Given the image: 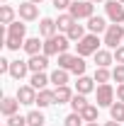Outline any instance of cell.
<instances>
[{
  "instance_id": "obj_15",
  "label": "cell",
  "mask_w": 124,
  "mask_h": 126,
  "mask_svg": "<svg viewBox=\"0 0 124 126\" xmlns=\"http://www.w3.org/2000/svg\"><path fill=\"white\" fill-rule=\"evenodd\" d=\"M78 19L73 15H71V12H61V15H59V19H56V27H59V34H68V29H71V27H73V24H76Z\"/></svg>"
},
{
  "instance_id": "obj_29",
  "label": "cell",
  "mask_w": 124,
  "mask_h": 126,
  "mask_svg": "<svg viewBox=\"0 0 124 126\" xmlns=\"http://www.w3.org/2000/svg\"><path fill=\"white\" fill-rule=\"evenodd\" d=\"M44 121H46V119H44V114H41V111H29V114H27V126H44Z\"/></svg>"
},
{
  "instance_id": "obj_18",
  "label": "cell",
  "mask_w": 124,
  "mask_h": 126,
  "mask_svg": "<svg viewBox=\"0 0 124 126\" xmlns=\"http://www.w3.org/2000/svg\"><path fill=\"white\" fill-rule=\"evenodd\" d=\"M107 22H105V17L100 15H93L90 19H88V29H90V34H100V32H107Z\"/></svg>"
},
{
  "instance_id": "obj_10",
  "label": "cell",
  "mask_w": 124,
  "mask_h": 126,
  "mask_svg": "<svg viewBox=\"0 0 124 126\" xmlns=\"http://www.w3.org/2000/svg\"><path fill=\"white\" fill-rule=\"evenodd\" d=\"M17 109H20V99H17V97H2V102H0L2 116H15Z\"/></svg>"
},
{
  "instance_id": "obj_7",
  "label": "cell",
  "mask_w": 124,
  "mask_h": 126,
  "mask_svg": "<svg viewBox=\"0 0 124 126\" xmlns=\"http://www.w3.org/2000/svg\"><path fill=\"white\" fill-rule=\"evenodd\" d=\"M17 15H20V19L22 22H34L37 17H39V5H34V2H22L20 5V10H17Z\"/></svg>"
},
{
  "instance_id": "obj_32",
  "label": "cell",
  "mask_w": 124,
  "mask_h": 126,
  "mask_svg": "<svg viewBox=\"0 0 124 126\" xmlns=\"http://www.w3.org/2000/svg\"><path fill=\"white\" fill-rule=\"evenodd\" d=\"M5 46L10 51H20V48H24V41L17 39V36H5Z\"/></svg>"
},
{
  "instance_id": "obj_46",
  "label": "cell",
  "mask_w": 124,
  "mask_h": 126,
  "mask_svg": "<svg viewBox=\"0 0 124 126\" xmlns=\"http://www.w3.org/2000/svg\"><path fill=\"white\" fill-rule=\"evenodd\" d=\"M5 126H7V124H5Z\"/></svg>"
},
{
  "instance_id": "obj_30",
  "label": "cell",
  "mask_w": 124,
  "mask_h": 126,
  "mask_svg": "<svg viewBox=\"0 0 124 126\" xmlns=\"http://www.w3.org/2000/svg\"><path fill=\"white\" fill-rule=\"evenodd\" d=\"M109 116H112L114 121H124V102H114V104L109 107Z\"/></svg>"
},
{
  "instance_id": "obj_39",
  "label": "cell",
  "mask_w": 124,
  "mask_h": 126,
  "mask_svg": "<svg viewBox=\"0 0 124 126\" xmlns=\"http://www.w3.org/2000/svg\"><path fill=\"white\" fill-rule=\"evenodd\" d=\"M117 99L124 102V82H122V85H117Z\"/></svg>"
},
{
  "instance_id": "obj_9",
  "label": "cell",
  "mask_w": 124,
  "mask_h": 126,
  "mask_svg": "<svg viewBox=\"0 0 124 126\" xmlns=\"http://www.w3.org/2000/svg\"><path fill=\"white\" fill-rule=\"evenodd\" d=\"M32 73H44L49 65V56L46 53H37V56H29V61H27Z\"/></svg>"
},
{
  "instance_id": "obj_41",
  "label": "cell",
  "mask_w": 124,
  "mask_h": 126,
  "mask_svg": "<svg viewBox=\"0 0 124 126\" xmlns=\"http://www.w3.org/2000/svg\"><path fill=\"white\" fill-rule=\"evenodd\" d=\"M85 126H100V124H97V121H88Z\"/></svg>"
},
{
  "instance_id": "obj_42",
  "label": "cell",
  "mask_w": 124,
  "mask_h": 126,
  "mask_svg": "<svg viewBox=\"0 0 124 126\" xmlns=\"http://www.w3.org/2000/svg\"><path fill=\"white\" fill-rule=\"evenodd\" d=\"M29 2H34V5H39V2H41V0H29Z\"/></svg>"
},
{
  "instance_id": "obj_44",
  "label": "cell",
  "mask_w": 124,
  "mask_h": 126,
  "mask_svg": "<svg viewBox=\"0 0 124 126\" xmlns=\"http://www.w3.org/2000/svg\"><path fill=\"white\" fill-rule=\"evenodd\" d=\"M2 2H7V0H2Z\"/></svg>"
},
{
  "instance_id": "obj_19",
  "label": "cell",
  "mask_w": 124,
  "mask_h": 126,
  "mask_svg": "<svg viewBox=\"0 0 124 126\" xmlns=\"http://www.w3.org/2000/svg\"><path fill=\"white\" fill-rule=\"evenodd\" d=\"M24 51L29 56H37L39 51H44V41L39 36H29V39H24Z\"/></svg>"
},
{
  "instance_id": "obj_5",
  "label": "cell",
  "mask_w": 124,
  "mask_h": 126,
  "mask_svg": "<svg viewBox=\"0 0 124 126\" xmlns=\"http://www.w3.org/2000/svg\"><path fill=\"white\" fill-rule=\"evenodd\" d=\"M114 97H117V90L105 82V85H97V90H95V99H97V107H112L114 104Z\"/></svg>"
},
{
  "instance_id": "obj_24",
  "label": "cell",
  "mask_w": 124,
  "mask_h": 126,
  "mask_svg": "<svg viewBox=\"0 0 124 126\" xmlns=\"http://www.w3.org/2000/svg\"><path fill=\"white\" fill-rule=\"evenodd\" d=\"M68 104H71V107H73V111H78V114H80V111L85 109V107H88V104H90V102H88V99H85V94H73V99H71V102H68Z\"/></svg>"
},
{
  "instance_id": "obj_31",
  "label": "cell",
  "mask_w": 124,
  "mask_h": 126,
  "mask_svg": "<svg viewBox=\"0 0 124 126\" xmlns=\"http://www.w3.org/2000/svg\"><path fill=\"white\" fill-rule=\"evenodd\" d=\"M76 56H78V53H76ZM85 68H88V65H85V61H83V56H78L76 63H73V68H71V73L80 78V75H85Z\"/></svg>"
},
{
  "instance_id": "obj_20",
  "label": "cell",
  "mask_w": 124,
  "mask_h": 126,
  "mask_svg": "<svg viewBox=\"0 0 124 126\" xmlns=\"http://www.w3.org/2000/svg\"><path fill=\"white\" fill-rule=\"evenodd\" d=\"M24 34H27V24L24 22H12V24H7V36H17V39H22L24 41Z\"/></svg>"
},
{
  "instance_id": "obj_16",
  "label": "cell",
  "mask_w": 124,
  "mask_h": 126,
  "mask_svg": "<svg viewBox=\"0 0 124 126\" xmlns=\"http://www.w3.org/2000/svg\"><path fill=\"white\" fill-rule=\"evenodd\" d=\"M37 104H39V109L56 104V94H54V90H39V92H37Z\"/></svg>"
},
{
  "instance_id": "obj_40",
  "label": "cell",
  "mask_w": 124,
  "mask_h": 126,
  "mask_svg": "<svg viewBox=\"0 0 124 126\" xmlns=\"http://www.w3.org/2000/svg\"><path fill=\"white\" fill-rule=\"evenodd\" d=\"M105 126H119V121H114V119H112V121H107Z\"/></svg>"
},
{
  "instance_id": "obj_36",
  "label": "cell",
  "mask_w": 124,
  "mask_h": 126,
  "mask_svg": "<svg viewBox=\"0 0 124 126\" xmlns=\"http://www.w3.org/2000/svg\"><path fill=\"white\" fill-rule=\"evenodd\" d=\"M71 5H73V0H54V7H56V10H61V12H68V10H71Z\"/></svg>"
},
{
  "instance_id": "obj_28",
  "label": "cell",
  "mask_w": 124,
  "mask_h": 126,
  "mask_svg": "<svg viewBox=\"0 0 124 126\" xmlns=\"http://www.w3.org/2000/svg\"><path fill=\"white\" fill-rule=\"evenodd\" d=\"M97 109H100V107H95V104H88L85 109L80 111L83 121H85V124H88V121H97Z\"/></svg>"
},
{
  "instance_id": "obj_12",
  "label": "cell",
  "mask_w": 124,
  "mask_h": 126,
  "mask_svg": "<svg viewBox=\"0 0 124 126\" xmlns=\"http://www.w3.org/2000/svg\"><path fill=\"white\" fill-rule=\"evenodd\" d=\"M93 90H97V87H95V78L80 75V78L76 80V92H78V94H90Z\"/></svg>"
},
{
  "instance_id": "obj_43",
  "label": "cell",
  "mask_w": 124,
  "mask_h": 126,
  "mask_svg": "<svg viewBox=\"0 0 124 126\" xmlns=\"http://www.w3.org/2000/svg\"><path fill=\"white\" fill-rule=\"evenodd\" d=\"M90 2H102V0H90Z\"/></svg>"
},
{
  "instance_id": "obj_37",
  "label": "cell",
  "mask_w": 124,
  "mask_h": 126,
  "mask_svg": "<svg viewBox=\"0 0 124 126\" xmlns=\"http://www.w3.org/2000/svg\"><path fill=\"white\" fill-rule=\"evenodd\" d=\"M112 53H114V63H122V65H124V46H119V48H114V51H112Z\"/></svg>"
},
{
  "instance_id": "obj_13",
  "label": "cell",
  "mask_w": 124,
  "mask_h": 126,
  "mask_svg": "<svg viewBox=\"0 0 124 126\" xmlns=\"http://www.w3.org/2000/svg\"><path fill=\"white\" fill-rule=\"evenodd\" d=\"M29 73V65H27V61H12L10 63V78H15V80H22L24 75Z\"/></svg>"
},
{
  "instance_id": "obj_33",
  "label": "cell",
  "mask_w": 124,
  "mask_h": 126,
  "mask_svg": "<svg viewBox=\"0 0 124 126\" xmlns=\"http://www.w3.org/2000/svg\"><path fill=\"white\" fill-rule=\"evenodd\" d=\"M63 126H83V116H80L78 111H73V114H68V116L63 119Z\"/></svg>"
},
{
  "instance_id": "obj_26",
  "label": "cell",
  "mask_w": 124,
  "mask_h": 126,
  "mask_svg": "<svg viewBox=\"0 0 124 126\" xmlns=\"http://www.w3.org/2000/svg\"><path fill=\"white\" fill-rule=\"evenodd\" d=\"M66 36H68L71 41H80V39L85 36V24H78V22H76V24L68 29V34H66Z\"/></svg>"
},
{
  "instance_id": "obj_25",
  "label": "cell",
  "mask_w": 124,
  "mask_h": 126,
  "mask_svg": "<svg viewBox=\"0 0 124 126\" xmlns=\"http://www.w3.org/2000/svg\"><path fill=\"white\" fill-rule=\"evenodd\" d=\"M78 56H73V53H59V68H63V70H71L73 68V63H76Z\"/></svg>"
},
{
  "instance_id": "obj_4",
  "label": "cell",
  "mask_w": 124,
  "mask_h": 126,
  "mask_svg": "<svg viewBox=\"0 0 124 126\" xmlns=\"http://www.w3.org/2000/svg\"><path fill=\"white\" fill-rule=\"evenodd\" d=\"M122 39H124V27H122V24H109L107 32H105V39H102V44H105L109 51H114V48H119Z\"/></svg>"
},
{
  "instance_id": "obj_6",
  "label": "cell",
  "mask_w": 124,
  "mask_h": 126,
  "mask_svg": "<svg viewBox=\"0 0 124 126\" xmlns=\"http://www.w3.org/2000/svg\"><path fill=\"white\" fill-rule=\"evenodd\" d=\"M105 12H107V19L112 24H122L124 22V5L119 0H107L105 2Z\"/></svg>"
},
{
  "instance_id": "obj_22",
  "label": "cell",
  "mask_w": 124,
  "mask_h": 126,
  "mask_svg": "<svg viewBox=\"0 0 124 126\" xmlns=\"http://www.w3.org/2000/svg\"><path fill=\"white\" fill-rule=\"evenodd\" d=\"M68 78H71V70H63V68H56V70L51 73V82H54L56 87L68 85Z\"/></svg>"
},
{
  "instance_id": "obj_8",
  "label": "cell",
  "mask_w": 124,
  "mask_h": 126,
  "mask_svg": "<svg viewBox=\"0 0 124 126\" xmlns=\"http://www.w3.org/2000/svg\"><path fill=\"white\" fill-rule=\"evenodd\" d=\"M17 99H20V104H37V90L32 87V85H20L17 87Z\"/></svg>"
},
{
  "instance_id": "obj_35",
  "label": "cell",
  "mask_w": 124,
  "mask_h": 126,
  "mask_svg": "<svg viewBox=\"0 0 124 126\" xmlns=\"http://www.w3.org/2000/svg\"><path fill=\"white\" fill-rule=\"evenodd\" d=\"M112 78L117 80L119 85L124 82V65H122V63H117V65H114V70H112Z\"/></svg>"
},
{
  "instance_id": "obj_38",
  "label": "cell",
  "mask_w": 124,
  "mask_h": 126,
  "mask_svg": "<svg viewBox=\"0 0 124 126\" xmlns=\"http://www.w3.org/2000/svg\"><path fill=\"white\" fill-rule=\"evenodd\" d=\"M10 63H12V61H7V58H0V73H10Z\"/></svg>"
},
{
  "instance_id": "obj_23",
  "label": "cell",
  "mask_w": 124,
  "mask_h": 126,
  "mask_svg": "<svg viewBox=\"0 0 124 126\" xmlns=\"http://www.w3.org/2000/svg\"><path fill=\"white\" fill-rule=\"evenodd\" d=\"M15 15L17 12L10 5H2V7H0V24H12V22H15Z\"/></svg>"
},
{
  "instance_id": "obj_34",
  "label": "cell",
  "mask_w": 124,
  "mask_h": 126,
  "mask_svg": "<svg viewBox=\"0 0 124 126\" xmlns=\"http://www.w3.org/2000/svg\"><path fill=\"white\" fill-rule=\"evenodd\" d=\"M7 126H27V116H20V114L7 116Z\"/></svg>"
},
{
  "instance_id": "obj_21",
  "label": "cell",
  "mask_w": 124,
  "mask_h": 126,
  "mask_svg": "<svg viewBox=\"0 0 124 126\" xmlns=\"http://www.w3.org/2000/svg\"><path fill=\"white\" fill-rule=\"evenodd\" d=\"M54 94H56V104H66V102H71V99H73V90H71L68 85L56 87V90H54Z\"/></svg>"
},
{
  "instance_id": "obj_45",
  "label": "cell",
  "mask_w": 124,
  "mask_h": 126,
  "mask_svg": "<svg viewBox=\"0 0 124 126\" xmlns=\"http://www.w3.org/2000/svg\"><path fill=\"white\" fill-rule=\"evenodd\" d=\"M119 2H124V0H119Z\"/></svg>"
},
{
  "instance_id": "obj_14",
  "label": "cell",
  "mask_w": 124,
  "mask_h": 126,
  "mask_svg": "<svg viewBox=\"0 0 124 126\" xmlns=\"http://www.w3.org/2000/svg\"><path fill=\"white\" fill-rule=\"evenodd\" d=\"M56 32H59L56 19H51V17H41V22H39V34H41L44 39H49V36H54Z\"/></svg>"
},
{
  "instance_id": "obj_17",
  "label": "cell",
  "mask_w": 124,
  "mask_h": 126,
  "mask_svg": "<svg viewBox=\"0 0 124 126\" xmlns=\"http://www.w3.org/2000/svg\"><path fill=\"white\" fill-rule=\"evenodd\" d=\"M51 82V75H46V73H32L29 78V85L39 92V90H46V85Z\"/></svg>"
},
{
  "instance_id": "obj_1",
  "label": "cell",
  "mask_w": 124,
  "mask_h": 126,
  "mask_svg": "<svg viewBox=\"0 0 124 126\" xmlns=\"http://www.w3.org/2000/svg\"><path fill=\"white\" fill-rule=\"evenodd\" d=\"M68 46H71V39H68L66 34H54V36L44 39V51H41V53H46V56H59V53H66Z\"/></svg>"
},
{
  "instance_id": "obj_27",
  "label": "cell",
  "mask_w": 124,
  "mask_h": 126,
  "mask_svg": "<svg viewBox=\"0 0 124 126\" xmlns=\"http://www.w3.org/2000/svg\"><path fill=\"white\" fill-rule=\"evenodd\" d=\"M95 82H100V85H105V82H109V78H112V70L109 68H95Z\"/></svg>"
},
{
  "instance_id": "obj_2",
  "label": "cell",
  "mask_w": 124,
  "mask_h": 126,
  "mask_svg": "<svg viewBox=\"0 0 124 126\" xmlns=\"http://www.w3.org/2000/svg\"><path fill=\"white\" fill-rule=\"evenodd\" d=\"M100 44H102V41L97 39V34H85V36L76 44L78 56H83V58H85V56H95V53L100 51Z\"/></svg>"
},
{
  "instance_id": "obj_3",
  "label": "cell",
  "mask_w": 124,
  "mask_h": 126,
  "mask_svg": "<svg viewBox=\"0 0 124 126\" xmlns=\"http://www.w3.org/2000/svg\"><path fill=\"white\" fill-rule=\"evenodd\" d=\"M68 12L76 17L78 22L80 19H90L95 15V2H90V0H73V5H71Z\"/></svg>"
},
{
  "instance_id": "obj_11",
  "label": "cell",
  "mask_w": 124,
  "mask_h": 126,
  "mask_svg": "<svg viewBox=\"0 0 124 126\" xmlns=\"http://www.w3.org/2000/svg\"><path fill=\"white\" fill-rule=\"evenodd\" d=\"M112 63H114V53L109 48H100L95 53V68H109Z\"/></svg>"
}]
</instances>
